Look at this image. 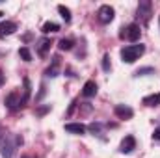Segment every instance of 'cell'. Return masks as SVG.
I'll list each match as a JSON object with an SVG mask.
<instances>
[{
    "mask_svg": "<svg viewBox=\"0 0 160 158\" xmlns=\"http://www.w3.org/2000/svg\"><path fill=\"white\" fill-rule=\"evenodd\" d=\"M21 143H22V138L11 136V134H4L0 138V155H2V158H13L17 147Z\"/></svg>",
    "mask_w": 160,
    "mask_h": 158,
    "instance_id": "6da1fadb",
    "label": "cell"
},
{
    "mask_svg": "<svg viewBox=\"0 0 160 158\" xmlns=\"http://www.w3.org/2000/svg\"><path fill=\"white\" fill-rule=\"evenodd\" d=\"M145 52V47L143 45H128L121 50V58L125 63H134L142 54Z\"/></svg>",
    "mask_w": 160,
    "mask_h": 158,
    "instance_id": "7a4b0ae2",
    "label": "cell"
},
{
    "mask_svg": "<svg viewBox=\"0 0 160 158\" xmlns=\"http://www.w3.org/2000/svg\"><path fill=\"white\" fill-rule=\"evenodd\" d=\"M151 9H153V4H151L149 0H142V2L138 4V19H140L143 24L149 22V19H151Z\"/></svg>",
    "mask_w": 160,
    "mask_h": 158,
    "instance_id": "3957f363",
    "label": "cell"
},
{
    "mask_svg": "<svg viewBox=\"0 0 160 158\" xmlns=\"http://www.w3.org/2000/svg\"><path fill=\"white\" fill-rule=\"evenodd\" d=\"M140 36H142V30H140V24H136V22L128 24L121 32V37H125V39H128V41H138Z\"/></svg>",
    "mask_w": 160,
    "mask_h": 158,
    "instance_id": "277c9868",
    "label": "cell"
},
{
    "mask_svg": "<svg viewBox=\"0 0 160 158\" xmlns=\"http://www.w3.org/2000/svg\"><path fill=\"white\" fill-rule=\"evenodd\" d=\"M97 19L102 22V24H108V22H112L114 21V7L112 6H101L99 7V11H97Z\"/></svg>",
    "mask_w": 160,
    "mask_h": 158,
    "instance_id": "5b68a950",
    "label": "cell"
},
{
    "mask_svg": "<svg viewBox=\"0 0 160 158\" xmlns=\"http://www.w3.org/2000/svg\"><path fill=\"white\" fill-rule=\"evenodd\" d=\"M6 106H8L11 112H15L19 106H22V99H19V95L13 91V93H9V95L6 97Z\"/></svg>",
    "mask_w": 160,
    "mask_h": 158,
    "instance_id": "8992f818",
    "label": "cell"
},
{
    "mask_svg": "<svg viewBox=\"0 0 160 158\" xmlns=\"http://www.w3.org/2000/svg\"><path fill=\"white\" fill-rule=\"evenodd\" d=\"M136 149V140L132 138V136H127L123 141H121V153H125V155H128V153H132Z\"/></svg>",
    "mask_w": 160,
    "mask_h": 158,
    "instance_id": "52a82bcc",
    "label": "cell"
},
{
    "mask_svg": "<svg viewBox=\"0 0 160 158\" xmlns=\"http://www.w3.org/2000/svg\"><path fill=\"white\" fill-rule=\"evenodd\" d=\"M114 112H116V116H118L119 119H130L132 116H134L132 108H130V106H125V104H118Z\"/></svg>",
    "mask_w": 160,
    "mask_h": 158,
    "instance_id": "ba28073f",
    "label": "cell"
},
{
    "mask_svg": "<svg viewBox=\"0 0 160 158\" xmlns=\"http://www.w3.org/2000/svg\"><path fill=\"white\" fill-rule=\"evenodd\" d=\"M97 93V84L93 82V80H88L86 84H84V87H82V95L84 97H93Z\"/></svg>",
    "mask_w": 160,
    "mask_h": 158,
    "instance_id": "9c48e42d",
    "label": "cell"
},
{
    "mask_svg": "<svg viewBox=\"0 0 160 158\" xmlns=\"http://www.w3.org/2000/svg\"><path fill=\"white\" fill-rule=\"evenodd\" d=\"M17 30V24L13 22V21H4L2 24H0V34L2 36H9V34H13Z\"/></svg>",
    "mask_w": 160,
    "mask_h": 158,
    "instance_id": "30bf717a",
    "label": "cell"
},
{
    "mask_svg": "<svg viewBox=\"0 0 160 158\" xmlns=\"http://www.w3.org/2000/svg\"><path fill=\"white\" fill-rule=\"evenodd\" d=\"M48 48H50V39H48V37H41V39L38 41V54H39V56H47Z\"/></svg>",
    "mask_w": 160,
    "mask_h": 158,
    "instance_id": "8fae6325",
    "label": "cell"
},
{
    "mask_svg": "<svg viewBox=\"0 0 160 158\" xmlns=\"http://www.w3.org/2000/svg\"><path fill=\"white\" fill-rule=\"evenodd\" d=\"M65 130L71 132V134H84L86 132V126L82 123H67L65 125Z\"/></svg>",
    "mask_w": 160,
    "mask_h": 158,
    "instance_id": "7c38bea8",
    "label": "cell"
},
{
    "mask_svg": "<svg viewBox=\"0 0 160 158\" xmlns=\"http://www.w3.org/2000/svg\"><path fill=\"white\" fill-rule=\"evenodd\" d=\"M143 104H147V106H158L160 104V93H153V95L143 97Z\"/></svg>",
    "mask_w": 160,
    "mask_h": 158,
    "instance_id": "4fadbf2b",
    "label": "cell"
},
{
    "mask_svg": "<svg viewBox=\"0 0 160 158\" xmlns=\"http://www.w3.org/2000/svg\"><path fill=\"white\" fill-rule=\"evenodd\" d=\"M58 11H60V15L63 17L65 22H71V9H69V7H65V6H58Z\"/></svg>",
    "mask_w": 160,
    "mask_h": 158,
    "instance_id": "5bb4252c",
    "label": "cell"
},
{
    "mask_svg": "<svg viewBox=\"0 0 160 158\" xmlns=\"http://www.w3.org/2000/svg\"><path fill=\"white\" fill-rule=\"evenodd\" d=\"M41 30H43L45 34H50V32H58V30H60V26H58L56 22H45Z\"/></svg>",
    "mask_w": 160,
    "mask_h": 158,
    "instance_id": "9a60e30c",
    "label": "cell"
},
{
    "mask_svg": "<svg viewBox=\"0 0 160 158\" xmlns=\"http://www.w3.org/2000/svg\"><path fill=\"white\" fill-rule=\"evenodd\" d=\"M47 77H58V58H54V62H52V67H48L47 69Z\"/></svg>",
    "mask_w": 160,
    "mask_h": 158,
    "instance_id": "2e32d148",
    "label": "cell"
},
{
    "mask_svg": "<svg viewBox=\"0 0 160 158\" xmlns=\"http://www.w3.org/2000/svg\"><path fill=\"white\" fill-rule=\"evenodd\" d=\"M19 56L24 60V62H32V54H30V50L26 48V47H22V48H19Z\"/></svg>",
    "mask_w": 160,
    "mask_h": 158,
    "instance_id": "e0dca14e",
    "label": "cell"
},
{
    "mask_svg": "<svg viewBox=\"0 0 160 158\" xmlns=\"http://www.w3.org/2000/svg\"><path fill=\"white\" fill-rule=\"evenodd\" d=\"M60 48L62 50H71L73 48V39H60Z\"/></svg>",
    "mask_w": 160,
    "mask_h": 158,
    "instance_id": "ac0fdd59",
    "label": "cell"
},
{
    "mask_svg": "<svg viewBox=\"0 0 160 158\" xmlns=\"http://www.w3.org/2000/svg\"><path fill=\"white\" fill-rule=\"evenodd\" d=\"M30 80L28 78H24V97H22V102H26L28 101V97H30Z\"/></svg>",
    "mask_w": 160,
    "mask_h": 158,
    "instance_id": "d6986e66",
    "label": "cell"
},
{
    "mask_svg": "<svg viewBox=\"0 0 160 158\" xmlns=\"http://www.w3.org/2000/svg\"><path fill=\"white\" fill-rule=\"evenodd\" d=\"M147 73H153V69H151V67H143V69H138V71H136L138 77H143V75H147Z\"/></svg>",
    "mask_w": 160,
    "mask_h": 158,
    "instance_id": "ffe728a7",
    "label": "cell"
},
{
    "mask_svg": "<svg viewBox=\"0 0 160 158\" xmlns=\"http://www.w3.org/2000/svg\"><path fill=\"white\" fill-rule=\"evenodd\" d=\"M102 69H104V71H110V58H108V56L102 58Z\"/></svg>",
    "mask_w": 160,
    "mask_h": 158,
    "instance_id": "44dd1931",
    "label": "cell"
},
{
    "mask_svg": "<svg viewBox=\"0 0 160 158\" xmlns=\"http://www.w3.org/2000/svg\"><path fill=\"white\" fill-rule=\"evenodd\" d=\"M153 138H155V140H160V128H158V130H155V134H153Z\"/></svg>",
    "mask_w": 160,
    "mask_h": 158,
    "instance_id": "7402d4cb",
    "label": "cell"
},
{
    "mask_svg": "<svg viewBox=\"0 0 160 158\" xmlns=\"http://www.w3.org/2000/svg\"><path fill=\"white\" fill-rule=\"evenodd\" d=\"M4 80H6V78H4V75H2V71H0V86L4 84Z\"/></svg>",
    "mask_w": 160,
    "mask_h": 158,
    "instance_id": "603a6c76",
    "label": "cell"
},
{
    "mask_svg": "<svg viewBox=\"0 0 160 158\" xmlns=\"http://www.w3.org/2000/svg\"><path fill=\"white\" fill-rule=\"evenodd\" d=\"M0 17H2V11H0Z\"/></svg>",
    "mask_w": 160,
    "mask_h": 158,
    "instance_id": "cb8c5ba5",
    "label": "cell"
}]
</instances>
